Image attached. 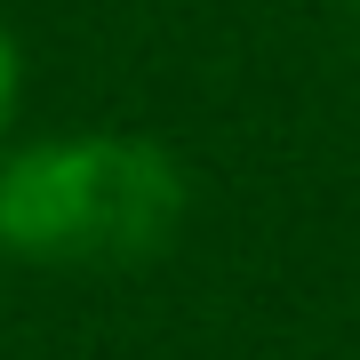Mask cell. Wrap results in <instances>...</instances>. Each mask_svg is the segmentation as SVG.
I'll return each mask as SVG.
<instances>
[{
	"label": "cell",
	"instance_id": "1",
	"mask_svg": "<svg viewBox=\"0 0 360 360\" xmlns=\"http://www.w3.org/2000/svg\"><path fill=\"white\" fill-rule=\"evenodd\" d=\"M176 168L153 144H49L0 176V240L65 264H129L176 232Z\"/></svg>",
	"mask_w": 360,
	"mask_h": 360
},
{
	"label": "cell",
	"instance_id": "2",
	"mask_svg": "<svg viewBox=\"0 0 360 360\" xmlns=\"http://www.w3.org/2000/svg\"><path fill=\"white\" fill-rule=\"evenodd\" d=\"M8 96H16V56H8V32H0V120H8Z\"/></svg>",
	"mask_w": 360,
	"mask_h": 360
}]
</instances>
